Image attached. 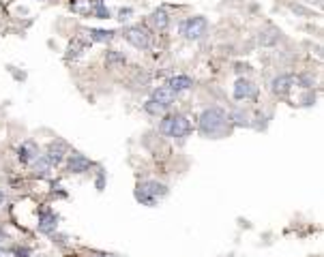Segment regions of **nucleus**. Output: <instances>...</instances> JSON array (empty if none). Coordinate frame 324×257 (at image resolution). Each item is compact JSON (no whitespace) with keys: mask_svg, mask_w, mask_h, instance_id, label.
Instances as JSON below:
<instances>
[{"mask_svg":"<svg viewBox=\"0 0 324 257\" xmlns=\"http://www.w3.org/2000/svg\"><path fill=\"white\" fill-rule=\"evenodd\" d=\"M230 118L221 107H208L202 116H200V133L206 137H221L228 128Z\"/></svg>","mask_w":324,"mask_h":257,"instance_id":"f257e3e1","label":"nucleus"},{"mask_svg":"<svg viewBox=\"0 0 324 257\" xmlns=\"http://www.w3.org/2000/svg\"><path fill=\"white\" fill-rule=\"evenodd\" d=\"M161 133L167 137H187L191 133V122H189L187 116L182 114H172V116H165L161 120Z\"/></svg>","mask_w":324,"mask_h":257,"instance_id":"f03ea898","label":"nucleus"},{"mask_svg":"<svg viewBox=\"0 0 324 257\" xmlns=\"http://www.w3.org/2000/svg\"><path fill=\"white\" fill-rule=\"evenodd\" d=\"M167 193V186L161 184V182H155V180H146L138 186L136 191V200L142 202L144 206H155L159 197H163Z\"/></svg>","mask_w":324,"mask_h":257,"instance_id":"7ed1b4c3","label":"nucleus"},{"mask_svg":"<svg viewBox=\"0 0 324 257\" xmlns=\"http://www.w3.org/2000/svg\"><path fill=\"white\" fill-rule=\"evenodd\" d=\"M181 30H182V35L187 37V39H191V41H196V39H202L204 35H206V30H208V21L206 18H189L182 21V26H181Z\"/></svg>","mask_w":324,"mask_h":257,"instance_id":"20e7f679","label":"nucleus"},{"mask_svg":"<svg viewBox=\"0 0 324 257\" xmlns=\"http://www.w3.org/2000/svg\"><path fill=\"white\" fill-rule=\"evenodd\" d=\"M125 39L131 43L133 47H138V50H148L150 47V35H148L146 28H142V26H131V28H127Z\"/></svg>","mask_w":324,"mask_h":257,"instance_id":"39448f33","label":"nucleus"},{"mask_svg":"<svg viewBox=\"0 0 324 257\" xmlns=\"http://www.w3.org/2000/svg\"><path fill=\"white\" fill-rule=\"evenodd\" d=\"M153 101H155V103H159L163 110H170L172 103L176 101V92H172L167 86H163V88H157L153 92Z\"/></svg>","mask_w":324,"mask_h":257,"instance_id":"423d86ee","label":"nucleus"},{"mask_svg":"<svg viewBox=\"0 0 324 257\" xmlns=\"http://www.w3.org/2000/svg\"><path fill=\"white\" fill-rule=\"evenodd\" d=\"M256 92H258V88L249 82V79H239V82H236V86H234V96H236L239 101L251 99V96H256Z\"/></svg>","mask_w":324,"mask_h":257,"instance_id":"0eeeda50","label":"nucleus"},{"mask_svg":"<svg viewBox=\"0 0 324 257\" xmlns=\"http://www.w3.org/2000/svg\"><path fill=\"white\" fill-rule=\"evenodd\" d=\"M294 86V77L292 75H279V77L273 79V92L275 94H288Z\"/></svg>","mask_w":324,"mask_h":257,"instance_id":"6e6552de","label":"nucleus"},{"mask_svg":"<svg viewBox=\"0 0 324 257\" xmlns=\"http://www.w3.org/2000/svg\"><path fill=\"white\" fill-rule=\"evenodd\" d=\"M69 171H73V174H82V171H88L90 167H93V163H90L86 157H82V154H73L71 159H69Z\"/></svg>","mask_w":324,"mask_h":257,"instance_id":"1a4fd4ad","label":"nucleus"},{"mask_svg":"<svg viewBox=\"0 0 324 257\" xmlns=\"http://www.w3.org/2000/svg\"><path fill=\"white\" fill-rule=\"evenodd\" d=\"M193 86V79L187 77V75H176V77H172L170 82H167V88L172 90V92H182V90H189Z\"/></svg>","mask_w":324,"mask_h":257,"instance_id":"9d476101","label":"nucleus"},{"mask_svg":"<svg viewBox=\"0 0 324 257\" xmlns=\"http://www.w3.org/2000/svg\"><path fill=\"white\" fill-rule=\"evenodd\" d=\"M150 24L155 26L157 30H167V26H170V18H167V13H165V9H157V11H153V15H150Z\"/></svg>","mask_w":324,"mask_h":257,"instance_id":"9b49d317","label":"nucleus"},{"mask_svg":"<svg viewBox=\"0 0 324 257\" xmlns=\"http://www.w3.org/2000/svg\"><path fill=\"white\" fill-rule=\"evenodd\" d=\"M18 157H20L21 163H30V161L37 157V148H35V144H30V142L21 144L20 150H18Z\"/></svg>","mask_w":324,"mask_h":257,"instance_id":"f8f14e48","label":"nucleus"},{"mask_svg":"<svg viewBox=\"0 0 324 257\" xmlns=\"http://www.w3.org/2000/svg\"><path fill=\"white\" fill-rule=\"evenodd\" d=\"M54 229H56V217L52 212H43V217L39 219V232L52 234Z\"/></svg>","mask_w":324,"mask_h":257,"instance_id":"ddd939ff","label":"nucleus"},{"mask_svg":"<svg viewBox=\"0 0 324 257\" xmlns=\"http://www.w3.org/2000/svg\"><path fill=\"white\" fill-rule=\"evenodd\" d=\"M62 154H64V146H62V144H58V146H56V144H52L50 152L45 154V161L50 165H58L62 161Z\"/></svg>","mask_w":324,"mask_h":257,"instance_id":"4468645a","label":"nucleus"},{"mask_svg":"<svg viewBox=\"0 0 324 257\" xmlns=\"http://www.w3.org/2000/svg\"><path fill=\"white\" fill-rule=\"evenodd\" d=\"M88 37H90V41H99V43H105V41H110L112 37H114V32H112V30H99V28H90V30H88Z\"/></svg>","mask_w":324,"mask_h":257,"instance_id":"2eb2a0df","label":"nucleus"},{"mask_svg":"<svg viewBox=\"0 0 324 257\" xmlns=\"http://www.w3.org/2000/svg\"><path fill=\"white\" fill-rule=\"evenodd\" d=\"M144 110H146L148 111V114H153V116H159V114H163V107H161L159 103H155V101L153 99H150V101H146V103H144Z\"/></svg>","mask_w":324,"mask_h":257,"instance_id":"dca6fc26","label":"nucleus"},{"mask_svg":"<svg viewBox=\"0 0 324 257\" xmlns=\"http://www.w3.org/2000/svg\"><path fill=\"white\" fill-rule=\"evenodd\" d=\"M107 62L110 64H125L127 58L122 56V54H118V52H107Z\"/></svg>","mask_w":324,"mask_h":257,"instance_id":"f3484780","label":"nucleus"},{"mask_svg":"<svg viewBox=\"0 0 324 257\" xmlns=\"http://www.w3.org/2000/svg\"><path fill=\"white\" fill-rule=\"evenodd\" d=\"M50 167H52V165H50V163H47V161H45V157H43V159H39V161H37V163H35V169H37V174H45V171L50 169Z\"/></svg>","mask_w":324,"mask_h":257,"instance_id":"a211bd4d","label":"nucleus"},{"mask_svg":"<svg viewBox=\"0 0 324 257\" xmlns=\"http://www.w3.org/2000/svg\"><path fill=\"white\" fill-rule=\"evenodd\" d=\"M232 118H236V125H249V120H247V114H243V111H234V116Z\"/></svg>","mask_w":324,"mask_h":257,"instance_id":"6ab92c4d","label":"nucleus"},{"mask_svg":"<svg viewBox=\"0 0 324 257\" xmlns=\"http://www.w3.org/2000/svg\"><path fill=\"white\" fill-rule=\"evenodd\" d=\"M15 255H18V257H28V249H15Z\"/></svg>","mask_w":324,"mask_h":257,"instance_id":"aec40b11","label":"nucleus"},{"mask_svg":"<svg viewBox=\"0 0 324 257\" xmlns=\"http://www.w3.org/2000/svg\"><path fill=\"white\" fill-rule=\"evenodd\" d=\"M99 257H116V255H99Z\"/></svg>","mask_w":324,"mask_h":257,"instance_id":"412c9836","label":"nucleus"}]
</instances>
